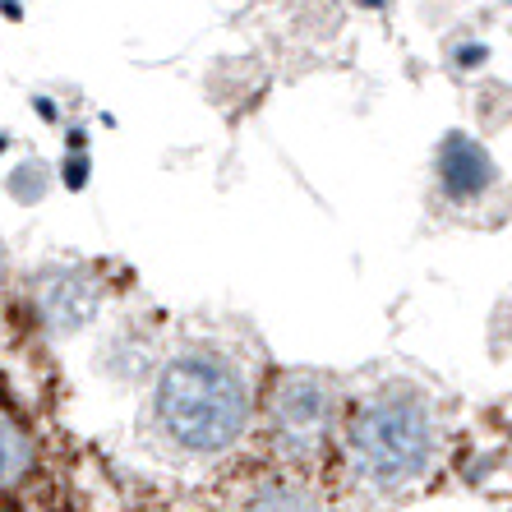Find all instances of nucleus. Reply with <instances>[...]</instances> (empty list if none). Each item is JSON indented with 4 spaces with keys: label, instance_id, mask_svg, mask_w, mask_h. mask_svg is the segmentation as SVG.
<instances>
[{
    "label": "nucleus",
    "instance_id": "obj_8",
    "mask_svg": "<svg viewBox=\"0 0 512 512\" xmlns=\"http://www.w3.org/2000/svg\"><path fill=\"white\" fill-rule=\"evenodd\" d=\"M0 277H5V254H0Z\"/></svg>",
    "mask_w": 512,
    "mask_h": 512
},
{
    "label": "nucleus",
    "instance_id": "obj_2",
    "mask_svg": "<svg viewBox=\"0 0 512 512\" xmlns=\"http://www.w3.org/2000/svg\"><path fill=\"white\" fill-rule=\"evenodd\" d=\"M439 457V416L411 383H383L346 420V466L374 494H402Z\"/></svg>",
    "mask_w": 512,
    "mask_h": 512
},
{
    "label": "nucleus",
    "instance_id": "obj_3",
    "mask_svg": "<svg viewBox=\"0 0 512 512\" xmlns=\"http://www.w3.org/2000/svg\"><path fill=\"white\" fill-rule=\"evenodd\" d=\"M268 425L282 453L291 457H314L323 439L337 425V393L333 383L314 370H286L273 379L268 393Z\"/></svg>",
    "mask_w": 512,
    "mask_h": 512
},
{
    "label": "nucleus",
    "instance_id": "obj_4",
    "mask_svg": "<svg viewBox=\"0 0 512 512\" xmlns=\"http://www.w3.org/2000/svg\"><path fill=\"white\" fill-rule=\"evenodd\" d=\"M102 310V277L93 268H47L37 277V314L56 337H70Z\"/></svg>",
    "mask_w": 512,
    "mask_h": 512
},
{
    "label": "nucleus",
    "instance_id": "obj_6",
    "mask_svg": "<svg viewBox=\"0 0 512 512\" xmlns=\"http://www.w3.org/2000/svg\"><path fill=\"white\" fill-rule=\"evenodd\" d=\"M33 462H37V448H33V434L10 406H0V489H14L24 485L33 476Z\"/></svg>",
    "mask_w": 512,
    "mask_h": 512
},
{
    "label": "nucleus",
    "instance_id": "obj_5",
    "mask_svg": "<svg viewBox=\"0 0 512 512\" xmlns=\"http://www.w3.org/2000/svg\"><path fill=\"white\" fill-rule=\"evenodd\" d=\"M434 171H439V190L453 203L485 199V194L494 190V180H499V167H494L489 148L480 139H471V134H462V130H453L439 143Z\"/></svg>",
    "mask_w": 512,
    "mask_h": 512
},
{
    "label": "nucleus",
    "instance_id": "obj_1",
    "mask_svg": "<svg viewBox=\"0 0 512 512\" xmlns=\"http://www.w3.org/2000/svg\"><path fill=\"white\" fill-rule=\"evenodd\" d=\"M153 420L171 448L190 457H217L245 439L254 420L250 379L213 346L171 356L153 383Z\"/></svg>",
    "mask_w": 512,
    "mask_h": 512
},
{
    "label": "nucleus",
    "instance_id": "obj_7",
    "mask_svg": "<svg viewBox=\"0 0 512 512\" xmlns=\"http://www.w3.org/2000/svg\"><path fill=\"white\" fill-rule=\"evenodd\" d=\"M245 512H319V499L296 480H268L250 494Z\"/></svg>",
    "mask_w": 512,
    "mask_h": 512
}]
</instances>
